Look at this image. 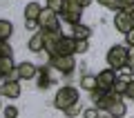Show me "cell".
<instances>
[{"instance_id":"6da1fadb","label":"cell","mask_w":134,"mask_h":118,"mask_svg":"<svg viewBox=\"0 0 134 118\" xmlns=\"http://www.w3.org/2000/svg\"><path fill=\"white\" fill-rule=\"evenodd\" d=\"M74 103H81V91L76 87H72V85L60 87L56 91V96H54V107L60 109V111H65L67 107H72Z\"/></svg>"},{"instance_id":"7a4b0ae2","label":"cell","mask_w":134,"mask_h":118,"mask_svg":"<svg viewBox=\"0 0 134 118\" xmlns=\"http://www.w3.org/2000/svg\"><path fill=\"white\" fill-rule=\"evenodd\" d=\"M107 67L114 71H121L127 67V45H112L110 49H107Z\"/></svg>"},{"instance_id":"3957f363","label":"cell","mask_w":134,"mask_h":118,"mask_svg":"<svg viewBox=\"0 0 134 118\" xmlns=\"http://www.w3.org/2000/svg\"><path fill=\"white\" fill-rule=\"evenodd\" d=\"M49 67L58 76H69L76 69V58L74 56H54V58H49Z\"/></svg>"},{"instance_id":"277c9868","label":"cell","mask_w":134,"mask_h":118,"mask_svg":"<svg viewBox=\"0 0 134 118\" xmlns=\"http://www.w3.org/2000/svg\"><path fill=\"white\" fill-rule=\"evenodd\" d=\"M38 29H40V31H63L60 22H58V14H54L52 9L43 7L40 18H38Z\"/></svg>"},{"instance_id":"5b68a950","label":"cell","mask_w":134,"mask_h":118,"mask_svg":"<svg viewBox=\"0 0 134 118\" xmlns=\"http://www.w3.org/2000/svg\"><path fill=\"white\" fill-rule=\"evenodd\" d=\"M56 71L49 65H38V76H36V87L38 89H49V87L56 82Z\"/></svg>"},{"instance_id":"8992f818","label":"cell","mask_w":134,"mask_h":118,"mask_svg":"<svg viewBox=\"0 0 134 118\" xmlns=\"http://www.w3.org/2000/svg\"><path fill=\"white\" fill-rule=\"evenodd\" d=\"M114 27H116V31H121L123 36H125L127 31H132V29H134L132 9H130V11H116V16H114Z\"/></svg>"},{"instance_id":"52a82bcc","label":"cell","mask_w":134,"mask_h":118,"mask_svg":"<svg viewBox=\"0 0 134 118\" xmlns=\"http://www.w3.org/2000/svg\"><path fill=\"white\" fill-rule=\"evenodd\" d=\"M116 80H119V74H116L114 69H110V67L96 74L98 89H103V91H112V89H114V82H116Z\"/></svg>"},{"instance_id":"ba28073f","label":"cell","mask_w":134,"mask_h":118,"mask_svg":"<svg viewBox=\"0 0 134 118\" xmlns=\"http://www.w3.org/2000/svg\"><path fill=\"white\" fill-rule=\"evenodd\" d=\"M60 18L74 27V25H78L81 18H83V7L81 5H72V2H65V9H63Z\"/></svg>"},{"instance_id":"9c48e42d","label":"cell","mask_w":134,"mask_h":118,"mask_svg":"<svg viewBox=\"0 0 134 118\" xmlns=\"http://www.w3.org/2000/svg\"><path fill=\"white\" fill-rule=\"evenodd\" d=\"M16 71H18L20 80H31V78L38 76V65H36V62H29V60H23L16 67Z\"/></svg>"},{"instance_id":"30bf717a","label":"cell","mask_w":134,"mask_h":118,"mask_svg":"<svg viewBox=\"0 0 134 118\" xmlns=\"http://www.w3.org/2000/svg\"><path fill=\"white\" fill-rule=\"evenodd\" d=\"M74 54H76V40L72 36H63L58 43L56 56H74Z\"/></svg>"},{"instance_id":"8fae6325","label":"cell","mask_w":134,"mask_h":118,"mask_svg":"<svg viewBox=\"0 0 134 118\" xmlns=\"http://www.w3.org/2000/svg\"><path fill=\"white\" fill-rule=\"evenodd\" d=\"M23 87H20L18 80H5L0 85V96H5V98H18Z\"/></svg>"},{"instance_id":"7c38bea8","label":"cell","mask_w":134,"mask_h":118,"mask_svg":"<svg viewBox=\"0 0 134 118\" xmlns=\"http://www.w3.org/2000/svg\"><path fill=\"white\" fill-rule=\"evenodd\" d=\"M27 49H29V51H34V54H43L45 51V38H43V33H40V29L29 38Z\"/></svg>"},{"instance_id":"4fadbf2b","label":"cell","mask_w":134,"mask_h":118,"mask_svg":"<svg viewBox=\"0 0 134 118\" xmlns=\"http://www.w3.org/2000/svg\"><path fill=\"white\" fill-rule=\"evenodd\" d=\"M90 36H92V27H87V25L78 22V25L72 27V38L74 40H90Z\"/></svg>"},{"instance_id":"5bb4252c","label":"cell","mask_w":134,"mask_h":118,"mask_svg":"<svg viewBox=\"0 0 134 118\" xmlns=\"http://www.w3.org/2000/svg\"><path fill=\"white\" fill-rule=\"evenodd\" d=\"M107 111L112 114V118H123L125 114H127V105L123 103V98H119V100H114V103L107 107Z\"/></svg>"},{"instance_id":"9a60e30c","label":"cell","mask_w":134,"mask_h":118,"mask_svg":"<svg viewBox=\"0 0 134 118\" xmlns=\"http://www.w3.org/2000/svg\"><path fill=\"white\" fill-rule=\"evenodd\" d=\"M40 11H43V7H40V2H27V7H25V20H38L40 18Z\"/></svg>"},{"instance_id":"2e32d148","label":"cell","mask_w":134,"mask_h":118,"mask_svg":"<svg viewBox=\"0 0 134 118\" xmlns=\"http://www.w3.org/2000/svg\"><path fill=\"white\" fill-rule=\"evenodd\" d=\"M78 85L83 87V89L85 91H94V89H98V82H96V76H92V74H83L81 76V82H78Z\"/></svg>"},{"instance_id":"e0dca14e","label":"cell","mask_w":134,"mask_h":118,"mask_svg":"<svg viewBox=\"0 0 134 118\" xmlns=\"http://www.w3.org/2000/svg\"><path fill=\"white\" fill-rule=\"evenodd\" d=\"M11 33H14V25L9 22V20H2L0 18V40H9L11 38Z\"/></svg>"},{"instance_id":"ac0fdd59","label":"cell","mask_w":134,"mask_h":118,"mask_svg":"<svg viewBox=\"0 0 134 118\" xmlns=\"http://www.w3.org/2000/svg\"><path fill=\"white\" fill-rule=\"evenodd\" d=\"M47 9H52L54 14H63V9H65V0H47Z\"/></svg>"},{"instance_id":"d6986e66","label":"cell","mask_w":134,"mask_h":118,"mask_svg":"<svg viewBox=\"0 0 134 118\" xmlns=\"http://www.w3.org/2000/svg\"><path fill=\"white\" fill-rule=\"evenodd\" d=\"M63 114H65V118H74V116H78V114H83V107H81V103H74L72 107H67Z\"/></svg>"},{"instance_id":"ffe728a7","label":"cell","mask_w":134,"mask_h":118,"mask_svg":"<svg viewBox=\"0 0 134 118\" xmlns=\"http://www.w3.org/2000/svg\"><path fill=\"white\" fill-rule=\"evenodd\" d=\"M127 85H130L127 80H123V78H119V80L114 82V89H112V91H116V94L125 96V91H127Z\"/></svg>"},{"instance_id":"44dd1931","label":"cell","mask_w":134,"mask_h":118,"mask_svg":"<svg viewBox=\"0 0 134 118\" xmlns=\"http://www.w3.org/2000/svg\"><path fill=\"white\" fill-rule=\"evenodd\" d=\"M2 116L5 118H18V107H16V105H7L5 111H2Z\"/></svg>"},{"instance_id":"7402d4cb","label":"cell","mask_w":134,"mask_h":118,"mask_svg":"<svg viewBox=\"0 0 134 118\" xmlns=\"http://www.w3.org/2000/svg\"><path fill=\"white\" fill-rule=\"evenodd\" d=\"M90 51V40H76V54H87Z\"/></svg>"},{"instance_id":"603a6c76","label":"cell","mask_w":134,"mask_h":118,"mask_svg":"<svg viewBox=\"0 0 134 118\" xmlns=\"http://www.w3.org/2000/svg\"><path fill=\"white\" fill-rule=\"evenodd\" d=\"M5 56H14V51H11L9 43H5V40H0V58H5Z\"/></svg>"},{"instance_id":"cb8c5ba5","label":"cell","mask_w":134,"mask_h":118,"mask_svg":"<svg viewBox=\"0 0 134 118\" xmlns=\"http://www.w3.org/2000/svg\"><path fill=\"white\" fill-rule=\"evenodd\" d=\"M98 5H103V7H107V9H114V11H119V0H96Z\"/></svg>"},{"instance_id":"d4e9b609","label":"cell","mask_w":134,"mask_h":118,"mask_svg":"<svg viewBox=\"0 0 134 118\" xmlns=\"http://www.w3.org/2000/svg\"><path fill=\"white\" fill-rule=\"evenodd\" d=\"M134 9V0H119V11H130Z\"/></svg>"},{"instance_id":"484cf974","label":"cell","mask_w":134,"mask_h":118,"mask_svg":"<svg viewBox=\"0 0 134 118\" xmlns=\"http://www.w3.org/2000/svg\"><path fill=\"white\" fill-rule=\"evenodd\" d=\"M83 118H98V109H96V107L83 109Z\"/></svg>"},{"instance_id":"4316f807","label":"cell","mask_w":134,"mask_h":118,"mask_svg":"<svg viewBox=\"0 0 134 118\" xmlns=\"http://www.w3.org/2000/svg\"><path fill=\"white\" fill-rule=\"evenodd\" d=\"M125 98H130L134 103V78L130 80V85H127V91H125Z\"/></svg>"},{"instance_id":"83f0119b","label":"cell","mask_w":134,"mask_h":118,"mask_svg":"<svg viewBox=\"0 0 134 118\" xmlns=\"http://www.w3.org/2000/svg\"><path fill=\"white\" fill-rule=\"evenodd\" d=\"M119 78H123V80H127V82H130V80H132V71H130L127 67H125V69H121V74H119Z\"/></svg>"},{"instance_id":"f1b7e54d","label":"cell","mask_w":134,"mask_h":118,"mask_svg":"<svg viewBox=\"0 0 134 118\" xmlns=\"http://www.w3.org/2000/svg\"><path fill=\"white\" fill-rule=\"evenodd\" d=\"M125 45H127V47H134V29L125 33Z\"/></svg>"},{"instance_id":"f546056e","label":"cell","mask_w":134,"mask_h":118,"mask_svg":"<svg viewBox=\"0 0 134 118\" xmlns=\"http://www.w3.org/2000/svg\"><path fill=\"white\" fill-rule=\"evenodd\" d=\"M65 2H72V5H81L83 9H85V7H90V5H92V0H65Z\"/></svg>"},{"instance_id":"4dcf8cb0","label":"cell","mask_w":134,"mask_h":118,"mask_svg":"<svg viewBox=\"0 0 134 118\" xmlns=\"http://www.w3.org/2000/svg\"><path fill=\"white\" fill-rule=\"evenodd\" d=\"M25 27L27 29H38V20H25Z\"/></svg>"},{"instance_id":"1f68e13d","label":"cell","mask_w":134,"mask_h":118,"mask_svg":"<svg viewBox=\"0 0 134 118\" xmlns=\"http://www.w3.org/2000/svg\"><path fill=\"white\" fill-rule=\"evenodd\" d=\"M98 118H112V114L107 109H98Z\"/></svg>"},{"instance_id":"d6a6232c","label":"cell","mask_w":134,"mask_h":118,"mask_svg":"<svg viewBox=\"0 0 134 118\" xmlns=\"http://www.w3.org/2000/svg\"><path fill=\"white\" fill-rule=\"evenodd\" d=\"M127 58H130V60H134V47H127Z\"/></svg>"},{"instance_id":"836d02e7","label":"cell","mask_w":134,"mask_h":118,"mask_svg":"<svg viewBox=\"0 0 134 118\" xmlns=\"http://www.w3.org/2000/svg\"><path fill=\"white\" fill-rule=\"evenodd\" d=\"M127 69H130V71L134 74V60H127Z\"/></svg>"},{"instance_id":"e575fe53","label":"cell","mask_w":134,"mask_h":118,"mask_svg":"<svg viewBox=\"0 0 134 118\" xmlns=\"http://www.w3.org/2000/svg\"><path fill=\"white\" fill-rule=\"evenodd\" d=\"M2 78H5V76H2V71H0V82H2Z\"/></svg>"},{"instance_id":"d590c367","label":"cell","mask_w":134,"mask_h":118,"mask_svg":"<svg viewBox=\"0 0 134 118\" xmlns=\"http://www.w3.org/2000/svg\"><path fill=\"white\" fill-rule=\"evenodd\" d=\"M132 16H134V9H132Z\"/></svg>"},{"instance_id":"8d00e7d4","label":"cell","mask_w":134,"mask_h":118,"mask_svg":"<svg viewBox=\"0 0 134 118\" xmlns=\"http://www.w3.org/2000/svg\"><path fill=\"white\" fill-rule=\"evenodd\" d=\"M0 109H2V105H0Z\"/></svg>"},{"instance_id":"74e56055","label":"cell","mask_w":134,"mask_h":118,"mask_svg":"<svg viewBox=\"0 0 134 118\" xmlns=\"http://www.w3.org/2000/svg\"><path fill=\"white\" fill-rule=\"evenodd\" d=\"M132 118H134V116H132Z\"/></svg>"}]
</instances>
